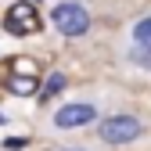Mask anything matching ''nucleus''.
<instances>
[{
  "label": "nucleus",
  "instance_id": "obj_1",
  "mask_svg": "<svg viewBox=\"0 0 151 151\" xmlns=\"http://www.w3.org/2000/svg\"><path fill=\"white\" fill-rule=\"evenodd\" d=\"M97 137H101L104 144L122 147V144H133V140L144 137V122H140L137 115H108V119H101V126H97Z\"/></svg>",
  "mask_w": 151,
  "mask_h": 151
},
{
  "label": "nucleus",
  "instance_id": "obj_2",
  "mask_svg": "<svg viewBox=\"0 0 151 151\" xmlns=\"http://www.w3.org/2000/svg\"><path fill=\"white\" fill-rule=\"evenodd\" d=\"M50 25L58 29L61 36H83L90 29V11L83 4H76V0H68V4H58L50 11Z\"/></svg>",
  "mask_w": 151,
  "mask_h": 151
},
{
  "label": "nucleus",
  "instance_id": "obj_3",
  "mask_svg": "<svg viewBox=\"0 0 151 151\" xmlns=\"http://www.w3.org/2000/svg\"><path fill=\"white\" fill-rule=\"evenodd\" d=\"M40 11H36L29 0H18V4H11L7 7V14H4V29L11 32V36H32V32H40Z\"/></svg>",
  "mask_w": 151,
  "mask_h": 151
},
{
  "label": "nucleus",
  "instance_id": "obj_4",
  "mask_svg": "<svg viewBox=\"0 0 151 151\" xmlns=\"http://www.w3.org/2000/svg\"><path fill=\"white\" fill-rule=\"evenodd\" d=\"M97 119V108L90 101H76V104H61L54 111V126L58 129H76V126H86Z\"/></svg>",
  "mask_w": 151,
  "mask_h": 151
},
{
  "label": "nucleus",
  "instance_id": "obj_5",
  "mask_svg": "<svg viewBox=\"0 0 151 151\" xmlns=\"http://www.w3.org/2000/svg\"><path fill=\"white\" fill-rule=\"evenodd\" d=\"M133 43L151 47V14H147V18H140V22L133 25Z\"/></svg>",
  "mask_w": 151,
  "mask_h": 151
},
{
  "label": "nucleus",
  "instance_id": "obj_6",
  "mask_svg": "<svg viewBox=\"0 0 151 151\" xmlns=\"http://www.w3.org/2000/svg\"><path fill=\"white\" fill-rule=\"evenodd\" d=\"M32 90H36V79H32V76H22V79L14 76V79H11V93H22V97H25V93H32Z\"/></svg>",
  "mask_w": 151,
  "mask_h": 151
},
{
  "label": "nucleus",
  "instance_id": "obj_7",
  "mask_svg": "<svg viewBox=\"0 0 151 151\" xmlns=\"http://www.w3.org/2000/svg\"><path fill=\"white\" fill-rule=\"evenodd\" d=\"M58 90H65V76H61V72H54V76H50V83H47V86L40 90V97L47 101V97H54Z\"/></svg>",
  "mask_w": 151,
  "mask_h": 151
},
{
  "label": "nucleus",
  "instance_id": "obj_8",
  "mask_svg": "<svg viewBox=\"0 0 151 151\" xmlns=\"http://www.w3.org/2000/svg\"><path fill=\"white\" fill-rule=\"evenodd\" d=\"M47 151H90V147H47Z\"/></svg>",
  "mask_w": 151,
  "mask_h": 151
}]
</instances>
